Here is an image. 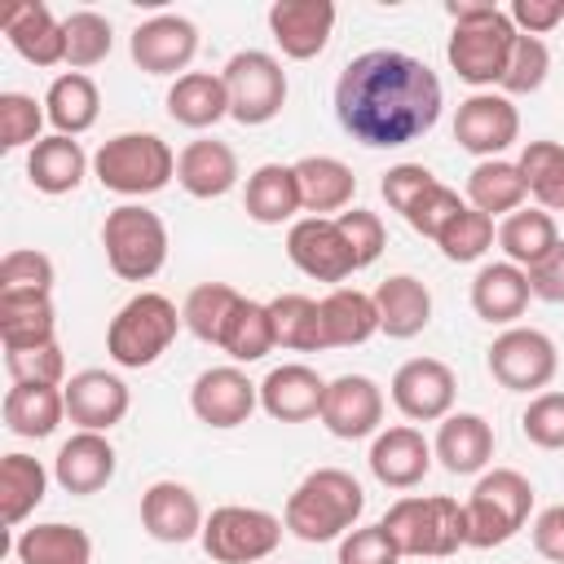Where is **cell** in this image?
Instances as JSON below:
<instances>
[{
	"mask_svg": "<svg viewBox=\"0 0 564 564\" xmlns=\"http://www.w3.org/2000/svg\"><path fill=\"white\" fill-rule=\"evenodd\" d=\"M454 141L476 159H502V150L520 141V110L502 93H471L458 101Z\"/></svg>",
	"mask_w": 564,
	"mask_h": 564,
	"instance_id": "obj_13",
	"label": "cell"
},
{
	"mask_svg": "<svg viewBox=\"0 0 564 564\" xmlns=\"http://www.w3.org/2000/svg\"><path fill=\"white\" fill-rule=\"evenodd\" d=\"M529 291H533V300L564 304V238L555 242V251L546 260H538L529 269Z\"/></svg>",
	"mask_w": 564,
	"mask_h": 564,
	"instance_id": "obj_57",
	"label": "cell"
},
{
	"mask_svg": "<svg viewBox=\"0 0 564 564\" xmlns=\"http://www.w3.org/2000/svg\"><path fill=\"white\" fill-rule=\"evenodd\" d=\"M463 507H467V546L489 551V546L511 542L529 524L533 485L516 467H494V471H480Z\"/></svg>",
	"mask_w": 564,
	"mask_h": 564,
	"instance_id": "obj_7",
	"label": "cell"
},
{
	"mask_svg": "<svg viewBox=\"0 0 564 564\" xmlns=\"http://www.w3.org/2000/svg\"><path fill=\"white\" fill-rule=\"evenodd\" d=\"M339 564H401V551L383 524H361L339 538Z\"/></svg>",
	"mask_w": 564,
	"mask_h": 564,
	"instance_id": "obj_54",
	"label": "cell"
},
{
	"mask_svg": "<svg viewBox=\"0 0 564 564\" xmlns=\"http://www.w3.org/2000/svg\"><path fill=\"white\" fill-rule=\"evenodd\" d=\"M66 392V419L79 423V432H110L115 423H123L132 397L128 383L110 370H79L62 383Z\"/></svg>",
	"mask_w": 564,
	"mask_h": 564,
	"instance_id": "obj_18",
	"label": "cell"
},
{
	"mask_svg": "<svg viewBox=\"0 0 564 564\" xmlns=\"http://www.w3.org/2000/svg\"><path fill=\"white\" fill-rule=\"evenodd\" d=\"M282 520L264 507H216L207 520H203V551L216 560V564H260L278 551L282 542Z\"/></svg>",
	"mask_w": 564,
	"mask_h": 564,
	"instance_id": "obj_10",
	"label": "cell"
},
{
	"mask_svg": "<svg viewBox=\"0 0 564 564\" xmlns=\"http://www.w3.org/2000/svg\"><path fill=\"white\" fill-rule=\"evenodd\" d=\"M167 115L181 128H216L229 115V88L212 70H185L167 88Z\"/></svg>",
	"mask_w": 564,
	"mask_h": 564,
	"instance_id": "obj_33",
	"label": "cell"
},
{
	"mask_svg": "<svg viewBox=\"0 0 564 564\" xmlns=\"http://www.w3.org/2000/svg\"><path fill=\"white\" fill-rule=\"evenodd\" d=\"M4 427L22 441H44L66 419V392L53 383H13L4 392Z\"/></svg>",
	"mask_w": 564,
	"mask_h": 564,
	"instance_id": "obj_30",
	"label": "cell"
},
{
	"mask_svg": "<svg viewBox=\"0 0 564 564\" xmlns=\"http://www.w3.org/2000/svg\"><path fill=\"white\" fill-rule=\"evenodd\" d=\"M269 313H273V335H278L282 348H295V352H322L326 348L317 300H308L300 291H286V295L269 300Z\"/></svg>",
	"mask_w": 564,
	"mask_h": 564,
	"instance_id": "obj_42",
	"label": "cell"
},
{
	"mask_svg": "<svg viewBox=\"0 0 564 564\" xmlns=\"http://www.w3.org/2000/svg\"><path fill=\"white\" fill-rule=\"evenodd\" d=\"M507 18H511V26L520 35H538L542 40L546 31H555L564 22V0H511Z\"/></svg>",
	"mask_w": 564,
	"mask_h": 564,
	"instance_id": "obj_56",
	"label": "cell"
},
{
	"mask_svg": "<svg viewBox=\"0 0 564 564\" xmlns=\"http://www.w3.org/2000/svg\"><path fill=\"white\" fill-rule=\"evenodd\" d=\"M286 256L291 264L313 278V282H344L348 273H357L352 264V251L335 225V216H304V220H291L286 229Z\"/></svg>",
	"mask_w": 564,
	"mask_h": 564,
	"instance_id": "obj_14",
	"label": "cell"
},
{
	"mask_svg": "<svg viewBox=\"0 0 564 564\" xmlns=\"http://www.w3.org/2000/svg\"><path fill=\"white\" fill-rule=\"evenodd\" d=\"M44 489H48V471L40 458H31V454H4L0 458V520L9 529L22 524L44 502Z\"/></svg>",
	"mask_w": 564,
	"mask_h": 564,
	"instance_id": "obj_41",
	"label": "cell"
},
{
	"mask_svg": "<svg viewBox=\"0 0 564 564\" xmlns=\"http://www.w3.org/2000/svg\"><path fill=\"white\" fill-rule=\"evenodd\" d=\"M44 101H35L31 93H0V150H22L44 141Z\"/></svg>",
	"mask_w": 564,
	"mask_h": 564,
	"instance_id": "obj_47",
	"label": "cell"
},
{
	"mask_svg": "<svg viewBox=\"0 0 564 564\" xmlns=\"http://www.w3.org/2000/svg\"><path fill=\"white\" fill-rule=\"evenodd\" d=\"M432 185H436L432 167H423V163H397V167H388V172H383L379 194H383V203H388L392 212L410 216V207H414Z\"/></svg>",
	"mask_w": 564,
	"mask_h": 564,
	"instance_id": "obj_55",
	"label": "cell"
},
{
	"mask_svg": "<svg viewBox=\"0 0 564 564\" xmlns=\"http://www.w3.org/2000/svg\"><path fill=\"white\" fill-rule=\"evenodd\" d=\"M401 555H454L467 546V507L445 494H405L379 520Z\"/></svg>",
	"mask_w": 564,
	"mask_h": 564,
	"instance_id": "obj_4",
	"label": "cell"
},
{
	"mask_svg": "<svg viewBox=\"0 0 564 564\" xmlns=\"http://www.w3.org/2000/svg\"><path fill=\"white\" fill-rule=\"evenodd\" d=\"M388 388H392V405L410 423H441L454 410V397H458V379L441 357L401 361Z\"/></svg>",
	"mask_w": 564,
	"mask_h": 564,
	"instance_id": "obj_12",
	"label": "cell"
},
{
	"mask_svg": "<svg viewBox=\"0 0 564 564\" xmlns=\"http://www.w3.org/2000/svg\"><path fill=\"white\" fill-rule=\"evenodd\" d=\"M101 247H106V264L115 278L150 282L167 260V225L159 212H150L141 203H123V207L106 212Z\"/></svg>",
	"mask_w": 564,
	"mask_h": 564,
	"instance_id": "obj_8",
	"label": "cell"
},
{
	"mask_svg": "<svg viewBox=\"0 0 564 564\" xmlns=\"http://www.w3.org/2000/svg\"><path fill=\"white\" fill-rule=\"evenodd\" d=\"M115 476V445L106 441V432H75L70 441H62L57 458H53V480L66 494H97L106 489Z\"/></svg>",
	"mask_w": 564,
	"mask_h": 564,
	"instance_id": "obj_25",
	"label": "cell"
},
{
	"mask_svg": "<svg viewBox=\"0 0 564 564\" xmlns=\"http://www.w3.org/2000/svg\"><path fill=\"white\" fill-rule=\"evenodd\" d=\"M93 176L123 198H145L176 176V154L159 132H119L93 154Z\"/></svg>",
	"mask_w": 564,
	"mask_h": 564,
	"instance_id": "obj_6",
	"label": "cell"
},
{
	"mask_svg": "<svg viewBox=\"0 0 564 564\" xmlns=\"http://www.w3.org/2000/svg\"><path fill=\"white\" fill-rule=\"evenodd\" d=\"M454 31L445 44V57L454 66V75L471 88H494L507 75L511 48H516V26L507 18V9L485 4V0H449L445 4Z\"/></svg>",
	"mask_w": 564,
	"mask_h": 564,
	"instance_id": "obj_2",
	"label": "cell"
},
{
	"mask_svg": "<svg viewBox=\"0 0 564 564\" xmlns=\"http://www.w3.org/2000/svg\"><path fill=\"white\" fill-rule=\"evenodd\" d=\"M44 115H48V123H53L62 137H79V132H88V128L97 123V115H101V93H97V84H93L84 70H66V75H57V79L48 84V93H44Z\"/></svg>",
	"mask_w": 564,
	"mask_h": 564,
	"instance_id": "obj_36",
	"label": "cell"
},
{
	"mask_svg": "<svg viewBox=\"0 0 564 564\" xmlns=\"http://www.w3.org/2000/svg\"><path fill=\"white\" fill-rule=\"evenodd\" d=\"M295 181H300V198L308 216H326V212H348L352 194H357V176L344 159L330 154H304L291 163Z\"/></svg>",
	"mask_w": 564,
	"mask_h": 564,
	"instance_id": "obj_29",
	"label": "cell"
},
{
	"mask_svg": "<svg viewBox=\"0 0 564 564\" xmlns=\"http://www.w3.org/2000/svg\"><path fill=\"white\" fill-rule=\"evenodd\" d=\"M242 207H247V216H251L256 225H282V220H291V216L304 207L295 167H291V163H260V167L247 176Z\"/></svg>",
	"mask_w": 564,
	"mask_h": 564,
	"instance_id": "obj_34",
	"label": "cell"
},
{
	"mask_svg": "<svg viewBox=\"0 0 564 564\" xmlns=\"http://www.w3.org/2000/svg\"><path fill=\"white\" fill-rule=\"evenodd\" d=\"M489 375L507 388V392H542L555 370H560V352L555 339L538 326H507L485 357Z\"/></svg>",
	"mask_w": 564,
	"mask_h": 564,
	"instance_id": "obj_11",
	"label": "cell"
},
{
	"mask_svg": "<svg viewBox=\"0 0 564 564\" xmlns=\"http://www.w3.org/2000/svg\"><path fill=\"white\" fill-rule=\"evenodd\" d=\"M322 308V335L326 348H357L379 330V308L375 295L357 291V286H335L330 295L317 300Z\"/></svg>",
	"mask_w": 564,
	"mask_h": 564,
	"instance_id": "obj_32",
	"label": "cell"
},
{
	"mask_svg": "<svg viewBox=\"0 0 564 564\" xmlns=\"http://www.w3.org/2000/svg\"><path fill=\"white\" fill-rule=\"evenodd\" d=\"M53 291V260L35 247H18L0 260V295H48Z\"/></svg>",
	"mask_w": 564,
	"mask_h": 564,
	"instance_id": "obj_48",
	"label": "cell"
},
{
	"mask_svg": "<svg viewBox=\"0 0 564 564\" xmlns=\"http://www.w3.org/2000/svg\"><path fill=\"white\" fill-rule=\"evenodd\" d=\"M529 300H533L529 273L511 260H494L471 278V308L489 326H511L516 317H524Z\"/></svg>",
	"mask_w": 564,
	"mask_h": 564,
	"instance_id": "obj_26",
	"label": "cell"
},
{
	"mask_svg": "<svg viewBox=\"0 0 564 564\" xmlns=\"http://www.w3.org/2000/svg\"><path fill=\"white\" fill-rule=\"evenodd\" d=\"M203 520L207 516H203L194 489L181 480H154L141 494V524L154 542H172V546L194 542V538H203Z\"/></svg>",
	"mask_w": 564,
	"mask_h": 564,
	"instance_id": "obj_22",
	"label": "cell"
},
{
	"mask_svg": "<svg viewBox=\"0 0 564 564\" xmlns=\"http://www.w3.org/2000/svg\"><path fill=\"white\" fill-rule=\"evenodd\" d=\"M432 458H436L432 445H427L423 432L410 427V423H397V427H388V432H375L370 454H366L375 480L388 485V489H414V485L427 476Z\"/></svg>",
	"mask_w": 564,
	"mask_h": 564,
	"instance_id": "obj_23",
	"label": "cell"
},
{
	"mask_svg": "<svg viewBox=\"0 0 564 564\" xmlns=\"http://www.w3.org/2000/svg\"><path fill=\"white\" fill-rule=\"evenodd\" d=\"M463 207H467V203L458 198V189H449V185H441V181H436V185H432V189L410 207L405 225H410L414 234H423V238H432V242H436V238H441V229H445Z\"/></svg>",
	"mask_w": 564,
	"mask_h": 564,
	"instance_id": "obj_53",
	"label": "cell"
},
{
	"mask_svg": "<svg viewBox=\"0 0 564 564\" xmlns=\"http://www.w3.org/2000/svg\"><path fill=\"white\" fill-rule=\"evenodd\" d=\"M555 242H560L555 216L542 212V207H520V212H511V216L498 225V247H502V256H507L511 264H520L524 273H529L538 260H546V256L555 251Z\"/></svg>",
	"mask_w": 564,
	"mask_h": 564,
	"instance_id": "obj_39",
	"label": "cell"
},
{
	"mask_svg": "<svg viewBox=\"0 0 564 564\" xmlns=\"http://www.w3.org/2000/svg\"><path fill=\"white\" fill-rule=\"evenodd\" d=\"M220 348H225L234 361H260V357H269V352L278 348L269 304H260V300H242V308L234 313V322H229Z\"/></svg>",
	"mask_w": 564,
	"mask_h": 564,
	"instance_id": "obj_44",
	"label": "cell"
},
{
	"mask_svg": "<svg viewBox=\"0 0 564 564\" xmlns=\"http://www.w3.org/2000/svg\"><path fill=\"white\" fill-rule=\"evenodd\" d=\"M335 225H339V234H344V242H348L357 269H370V264L383 256V247H388V229H383V220H379L375 212H366V207H348V212L335 216Z\"/></svg>",
	"mask_w": 564,
	"mask_h": 564,
	"instance_id": "obj_50",
	"label": "cell"
},
{
	"mask_svg": "<svg viewBox=\"0 0 564 564\" xmlns=\"http://www.w3.org/2000/svg\"><path fill=\"white\" fill-rule=\"evenodd\" d=\"M520 176L542 212H564V145L560 141H529L520 150Z\"/></svg>",
	"mask_w": 564,
	"mask_h": 564,
	"instance_id": "obj_43",
	"label": "cell"
},
{
	"mask_svg": "<svg viewBox=\"0 0 564 564\" xmlns=\"http://www.w3.org/2000/svg\"><path fill=\"white\" fill-rule=\"evenodd\" d=\"M176 181L189 198H225L238 185V154L216 137H198L176 154Z\"/></svg>",
	"mask_w": 564,
	"mask_h": 564,
	"instance_id": "obj_27",
	"label": "cell"
},
{
	"mask_svg": "<svg viewBox=\"0 0 564 564\" xmlns=\"http://www.w3.org/2000/svg\"><path fill=\"white\" fill-rule=\"evenodd\" d=\"M18 564H93V538L79 524H31L13 542Z\"/></svg>",
	"mask_w": 564,
	"mask_h": 564,
	"instance_id": "obj_38",
	"label": "cell"
},
{
	"mask_svg": "<svg viewBox=\"0 0 564 564\" xmlns=\"http://www.w3.org/2000/svg\"><path fill=\"white\" fill-rule=\"evenodd\" d=\"M441 106L445 93L436 70L401 48H370L335 79V119L370 150H397L427 137L441 119Z\"/></svg>",
	"mask_w": 564,
	"mask_h": 564,
	"instance_id": "obj_1",
	"label": "cell"
},
{
	"mask_svg": "<svg viewBox=\"0 0 564 564\" xmlns=\"http://www.w3.org/2000/svg\"><path fill=\"white\" fill-rule=\"evenodd\" d=\"M62 26H66V66L70 70H88L110 57L115 31H110V18H101L97 9H75L62 18Z\"/></svg>",
	"mask_w": 564,
	"mask_h": 564,
	"instance_id": "obj_45",
	"label": "cell"
},
{
	"mask_svg": "<svg viewBox=\"0 0 564 564\" xmlns=\"http://www.w3.org/2000/svg\"><path fill=\"white\" fill-rule=\"evenodd\" d=\"M494 238H498L494 216H485V212H476V207L467 203V207L441 229L436 247H441L445 260H454V264H471V260H480V256L494 247Z\"/></svg>",
	"mask_w": 564,
	"mask_h": 564,
	"instance_id": "obj_46",
	"label": "cell"
},
{
	"mask_svg": "<svg viewBox=\"0 0 564 564\" xmlns=\"http://www.w3.org/2000/svg\"><path fill=\"white\" fill-rule=\"evenodd\" d=\"M0 31L13 44V53L22 62H31V66H57V62H66V26L40 0L9 4L0 13Z\"/></svg>",
	"mask_w": 564,
	"mask_h": 564,
	"instance_id": "obj_21",
	"label": "cell"
},
{
	"mask_svg": "<svg viewBox=\"0 0 564 564\" xmlns=\"http://www.w3.org/2000/svg\"><path fill=\"white\" fill-rule=\"evenodd\" d=\"M84 172H88L84 145H79L75 137H62V132L35 141L31 154H26V181H31L40 194H53V198L79 189Z\"/></svg>",
	"mask_w": 564,
	"mask_h": 564,
	"instance_id": "obj_31",
	"label": "cell"
},
{
	"mask_svg": "<svg viewBox=\"0 0 564 564\" xmlns=\"http://www.w3.org/2000/svg\"><path fill=\"white\" fill-rule=\"evenodd\" d=\"M322 401H326V379L304 361L273 366L260 379V410L278 423H308L322 414Z\"/></svg>",
	"mask_w": 564,
	"mask_h": 564,
	"instance_id": "obj_20",
	"label": "cell"
},
{
	"mask_svg": "<svg viewBox=\"0 0 564 564\" xmlns=\"http://www.w3.org/2000/svg\"><path fill=\"white\" fill-rule=\"evenodd\" d=\"M220 79L229 88V119H238L242 128H260V123L278 119L286 106V70L264 48L234 53L225 62Z\"/></svg>",
	"mask_w": 564,
	"mask_h": 564,
	"instance_id": "obj_9",
	"label": "cell"
},
{
	"mask_svg": "<svg viewBox=\"0 0 564 564\" xmlns=\"http://www.w3.org/2000/svg\"><path fill=\"white\" fill-rule=\"evenodd\" d=\"M533 551L542 560H551V564H564V502L538 511V520H533Z\"/></svg>",
	"mask_w": 564,
	"mask_h": 564,
	"instance_id": "obj_58",
	"label": "cell"
},
{
	"mask_svg": "<svg viewBox=\"0 0 564 564\" xmlns=\"http://www.w3.org/2000/svg\"><path fill=\"white\" fill-rule=\"evenodd\" d=\"M520 432L538 449H564V392H538L520 414Z\"/></svg>",
	"mask_w": 564,
	"mask_h": 564,
	"instance_id": "obj_51",
	"label": "cell"
},
{
	"mask_svg": "<svg viewBox=\"0 0 564 564\" xmlns=\"http://www.w3.org/2000/svg\"><path fill=\"white\" fill-rule=\"evenodd\" d=\"M181 326H185V317L176 313V304H172L167 295H159V291H137V295L110 317V326H106V352H110V361L123 366V370L154 366V361L172 348V339H176Z\"/></svg>",
	"mask_w": 564,
	"mask_h": 564,
	"instance_id": "obj_5",
	"label": "cell"
},
{
	"mask_svg": "<svg viewBox=\"0 0 564 564\" xmlns=\"http://www.w3.org/2000/svg\"><path fill=\"white\" fill-rule=\"evenodd\" d=\"M260 405V383H251L238 366H212L189 388V410L207 427H242Z\"/></svg>",
	"mask_w": 564,
	"mask_h": 564,
	"instance_id": "obj_15",
	"label": "cell"
},
{
	"mask_svg": "<svg viewBox=\"0 0 564 564\" xmlns=\"http://www.w3.org/2000/svg\"><path fill=\"white\" fill-rule=\"evenodd\" d=\"M4 370L13 383H53L62 388L66 379V357L57 344H44V348H22V352H4Z\"/></svg>",
	"mask_w": 564,
	"mask_h": 564,
	"instance_id": "obj_52",
	"label": "cell"
},
{
	"mask_svg": "<svg viewBox=\"0 0 564 564\" xmlns=\"http://www.w3.org/2000/svg\"><path fill=\"white\" fill-rule=\"evenodd\" d=\"M128 53L145 75H176L198 53V26L181 13H159L128 35Z\"/></svg>",
	"mask_w": 564,
	"mask_h": 564,
	"instance_id": "obj_17",
	"label": "cell"
},
{
	"mask_svg": "<svg viewBox=\"0 0 564 564\" xmlns=\"http://www.w3.org/2000/svg\"><path fill=\"white\" fill-rule=\"evenodd\" d=\"M361 511H366V489L357 485V476L344 467H317L291 489L282 507V524L300 542H335L361 520Z\"/></svg>",
	"mask_w": 564,
	"mask_h": 564,
	"instance_id": "obj_3",
	"label": "cell"
},
{
	"mask_svg": "<svg viewBox=\"0 0 564 564\" xmlns=\"http://www.w3.org/2000/svg\"><path fill=\"white\" fill-rule=\"evenodd\" d=\"M317 419L339 441L375 436L379 423H383V388L370 375H339V379L326 383V401H322Z\"/></svg>",
	"mask_w": 564,
	"mask_h": 564,
	"instance_id": "obj_16",
	"label": "cell"
},
{
	"mask_svg": "<svg viewBox=\"0 0 564 564\" xmlns=\"http://www.w3.org/2000/svg\"><path fill=\"white\" fill-rule=\"evenodd\" d=\"M269 31L291 62H313L335 31V4L330 0H278L269 4Z\"/></svg>",
	"mask_w": 564,
	"mask_h": 564,
	"instance_id": "obj_19",
	"label": "cell"
},
{
	"mask_svg": "<svg viewBox=\"0 0 564 564\" xmlns=\"http://www.w3.org/2000/svg\"><path fill=\"white\" fill-rule=\"evenodd\" d=\"M242 300H247V295H238L229 282H198V286L185 295V304H181L185 330H189L194 339L220 348V339H225L234 313L242 308Z\"/></svg>",
	"mask_w": 564,
	"mask_h": 564,
	"instance_id": "obj_40",
	"label": "cell"
},
{
	"mask_svg": "<svg viewBox=\"0 0 564 564\" xmlns=\"http://www.w3.org/2000/svg\"><path fill=\"white\" fill-rule=\"evenodd\" d=\"M551 75V48L546 40L538 35H516V48H511V62H507V75H502V97L507 93H538Z\"/></svg>",
	"mask_w": 564,
	"mask_h": 564,
	"instance_id": "obj_49",
	"label": "cell"
},
{
	"mask_svg": "<svg viewBox=\"0 0 564 564\" xmlns=\"http://www.w3.org/2000/svg\"><path fill=\"white\" fill-rule=\"evenodd\" d=\"M375 308L388 339H414L432 322V291L414 273H392L375 286Z\"/></svg>",
	"mask_w": 564,
	"mask_h": 564,
	"instance_id": "obj_28",
	"label": "cell"
},
{
	"mask_svg": "<svg viewBox=\"0 0 564 564\" xmlns=\"http://www.w3.org/2000/svg\"><path fill=\"white\" fill-rule=\"evenodd\" d=\"M529 198V185L520 176V163L511 159H480L467 172V203L485 216H511Z\"/></svg>",
	"mask_w": 564,
	"mask_h": 564,
	"instance_id": "obj_37",
	"label": "cell"
},
{
	"mask_svg": "<svg viewBox=\"0 0 564 564\" xmlns=\"http://www.w3.org/2000/svg\"><path fill=\"white\" fill-rule=\"evenodd\" d=\"M432 454L441 458V467L449 476H480L494 463V427L489 419L463 410V414H445L432 441Z\"/></svg>",
	"mask_w": 564,
	"mask_h": 564,
	"instance_id": "obj_24",
	"label": "cell"
},
{
	"mask_svg": "<svg viewBox=\"0 0 564 564\" xmlns=\"http://www.w3.org/2000/svg\"><path fill=\"white\" fill-rule=\"evenodd\" d=\"M0 344L4 352L57 344V313L48 295H0Z\"/></svg>",
	"mask_w": 564,
	"mask_h": 564,
	"instance_id": "obj_35",
	"label": "cell"
}]
</instances>
